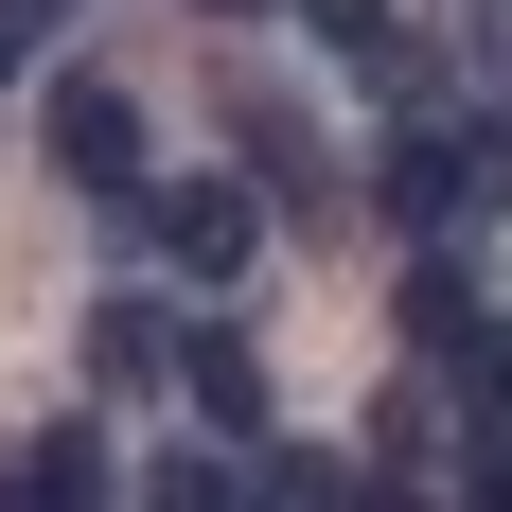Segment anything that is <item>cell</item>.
Returning <instances> with one entry per match:
<instances>
[{"label": "cell", "instance_id": "5b68a950", "mask_svg": "<svg viewBox=\"0 0 512 512\" xmlns=\"http://www.w3.org/2000/svg\"><path fill=\"white\" fill-rule=\"evenodd\" d=\"M460 195H477V177H460V142H389V212H407V230H442Z\"/></svg>", "mask_w": 512, "mask_h": 512}, {"label": "cell", "instance_id": "ba28073f", "mask_svg": "<svg viewBox=\"0 0 512 512\" xmlns=\"http://www.w3.org/2000/svg\"><path fill=\"white\" fill-rule=\"evenodd\" d=\"M18 53H36V0H0V71H18Z\"/></svg>", "mask_w": 512, "mask_h": 512}, {"label": "cell", "instance_id": "3957f363", "mask_svg": "<svg viewBox=\"0 0 512 512\" xmlns=\"http://www.w3.org/2000/svg\"><path fill=\"white\" fill-rule=\"evenodd\" d=\"M248 248H265V212L230 195V177H177V195H159V265H195V283H230Z\"/></svg>", "mask_w": 512, "mask_h": 512}, {"label": "cell", "instance_id": "52a82bcc", "mask_svg": "<svg viewBox=\"0 0 512 512\" xmlns=\"http://www.w3.org/2000/svg\"><path fill=\"white\" fill-rule=\"evenodd\" d=\"M301 18H318L336 53H389V0H301Z\"/></svg>", "mask_w": 512, "mask_h": 512}, {"label": "cell", "instance_id": "277c9868", "mask_svg": "<svg viewBox=\"0 0 512 512\" xmlns=\"http://www.w3.org/2000/svg\"><path fill=\"white\" fill-rule=\"evenodd\" d=\"M177 389H195V407L230 424V442L265 424V354H248V336H195V354H177Z\"/></svg>", "mask_w": 512, "mask_h": 512}, {"label": "cell", "instance_id": "8992f818", "mask_svg": "<svg viewBox=\"0 0 512 512\" xmlns=\"http://www.w3.org/2000/svg\"><path fill=\"white\" fill-rule=\"evenodd\" d=\"M248 142H265V177H283V195H318V142H301V106H265V89H248Z\"/></svg>", "mask_w": 512, "mask_h": 512}, {"label": "cell", "instance_id": "6da1fadb", "mask_svg": "<svg viewBox=\"0 0 512 512\" xmlns=\"http://www.w3.org/2000/svg\"><path fill=\"white\" fill-rule=\"evenodd\" d=\"M407 336H424V354H442V389H460V407H477V424H495V407H512V318H495V301H477L460 265H407Z\"/></svg>", "mask_w": 512, "mask_h": 512}, {"label": "cell", "instance_id": "7a4b0ae2", "mask_svg": "<svg viewBox=\"0 0 512 512\" xmlns=\"http://www.w3.org/2000/svg\"><path fill=\"white\" fill-rule=\"evenodd\" d=\"M53 177H89V195H124V177H142V106L106 89V71H71V89H53Z\"/></svg>", "mask_w": 512, "mask_h": 512}]
</instances>
